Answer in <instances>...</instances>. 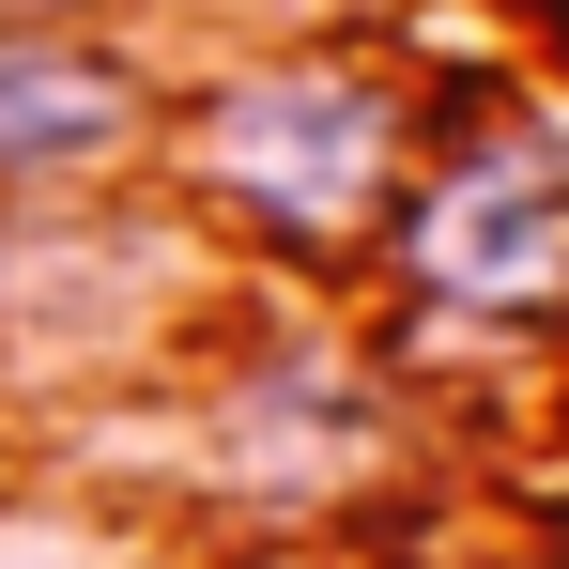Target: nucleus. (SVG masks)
Returning a JSON list of instances; mask_svg holds the SVG:
<instances>
[{"mask_svg":"<svg viewBox=\"0 0 569 569\" xmlns=\"http://www.w3.org/2000/svg\"><path fill=\"white\" fill-rule=\"evenodd\" d=\"M416 139H431V123L400 93V62H370V47H247V62H216L200 93L154 108L170 200H186L200 231L262 247L278 278L370 262Z\"/></svg>","mask_w":569,"mask_h":569,"instance_id":"nucleus-1","label":"nucleus"},{"mask_svg":"<svg viewBox=\"0 0 569 569\" xmlns=\"http://www.w3.org/2000/svg\"><path fill=\"white\" fill-rule=\"evenodd\" d=\"M416 355H523L569 339V123L555 108H462L416 139V170L370 231Z\"/></svg>","mask_w":569,"mask_h":569,"instance_id":"nucleus-2","label":"nucleus"},{"mask_svg":"<svg viewBox=\"0 0 569 569\" xmlns=\"http://www.w3.org/2000/svg\"><path fill=\"white\" fill-rule=\"evenodd\" d=\"M200 308V216L186 200H123V186H31L0 200V355L62 385L170 370Z\"/></svg>","mask_w":569,"mask_h":569,"instance_id":"nucleus-3","label":"nucleus"},{"mask_svg":"<svg viewBox=\"0 0 569 569\" xmlns=\"http://www.w3.org/2000/svg\"><path fill=\"white\" fill-rule=\"evenodd\" d=\"M200 447L262 508H323L385 462V370L323 323H262V339H231V370L200 400Z\"/></svg>","mask_w":569,"mask_h":569,"instance_id":"nucleus-4","label":"nucleus"},{"mask_svg":"<svg viewBox=\"0 0 569 569\" xmlns=\"http://www.w3.org/2000/svg\"><path fill=\"white\" fill-rule=\"evenodd\" d=\"M154 62L108 47L93 16H16L0 0V200L31 186H123V154H154Z\"/></svg>","mask_w":569,"mask_h":569,"instance_id":"nucleus-5","label":"nucleus"},{"mask_svg":"<svg viewBox=\"0 0 569 569\" xmlns=\"http://www.w3.org/2000/svg\"><path fill=\"white\" fill-rule=\"evenodd\" d=\"M508 16H523V31H539V47L569 62V0H508Z\"/></svg>","mask_w":569,"mask_h":569,"instance_id":"nucleus-6","label":"nucleus"},{"mask_svg":"<svg viewBox=\"0 0 569 569\" xmlns=\"http://www.w3.org/2000/svg\"><path fill=\"white\" fill-rule=\"evenodd\" d=\"M16 16H108V0H16Z\"/></svg>","mask_w":569,"mask_h":569,"instance_id":"nucleus-7","label":"nucleus"},{"mask_svg":"<svg viewBox=\"0 0 569 569\" xmlns=\"http://www.w3.org/2000/svg\"><path fill=\"white\" fill-rule=\"evenodd\" d=\"M555 569H569V539H555Z\"/></svg>","mask_w":569,"mask_h":569,"instance_id":"nucleus-8","label":"nucleus"}]
</instances>
